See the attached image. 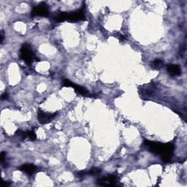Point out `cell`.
<instances>
[{"mask_svg": "<svg viewBox=\"0 0 187 187\" xmlns=\"http://www.w3.org/2000/svg\"><path fill=\"white\" fill-rule=\"evenodd\" d=\"M144 145L151 153L161 156L164 162H168L172 158L174 151V146L172 143H162L145 140Z\"/></svg>", "mask_w": 187, "mask_h": 187, "instance_id": "6da1fadb", "label": "cell"}, {"mask_svg": "<svg viewBox=\"0 0 187 187\" xmlns=\"http://www.w3.org/2000/svg\"><path fill=\"white\" fill-rule=\"evenodd\" d=\"M20 57L23 59L26 64H30L34 60V55L31 51L30 45L27 43L23 44L20 50Z\"/></svg>", "mask_w": 187, "mask_h": 187, "instance_id": "7a4b0ae2", "label": "cell"}, {"mask_svg": "<svg viewBox=\"0 0 187 187\" xmlns=\"http://www.w3.org/2000/svg\"><path fill=\"white\" fill-rule=\"evenodd\" d=\"M119 180L118 175H109L108 176H105L99 178L97 180V183L100 186H118V180Z\"/></svg>", "mask_w": 187, "mask_h": 187, "instance_id": "3957f363", "label": "cell"}, {"mask_svg": "<svg viewBox=\"0 0 187 187\" xmlns=\"http://www.w3.org/2000/svg\"><path fill=\"white\" fill-rule=\"evenodd\" d=\"M31 15L32 17L35 16H48L49 15V9L45 3L42 2L34 7L31 10Z\"/></svg>", "mask_w": 187, "mask_h": 187, "instance_id": "277c9868", "label": "cell"}, {"mask_svg": "<svg viewBox=\"0 0 187 187\" xmlns=\"http://www.w3.org/2000/svg\"><path fill=\"white\" fill-rule=\"evenodd\" d=\"M62 83H63V86H67V87L73 88V89H75V90L76 91L78 94H81V95L85 96V97H94V95L89 94V92H87V91H86L84 88H83L82 86H79V85H78V84H75V83H73L72 81H69V80L64 79V81H62Z\"/></svg>", "mask_w": 187, "mask_h": 187, "instance_id": "5b68a950", "label": "cell"}, {"mask_svg": "<svg viewBox=\"0 0 187 187\" xmlns=\"http://www.w3.org/2000/svg\"><path fill=\"white\" fill-rule=\"evenodd\" d=\"M56 114H57L56 113L50 114V113H45L41 110H39L37 112V119L40 124H48L49 122H51L56 117Z\"/></svg>", "mask_w": 187, "mask_h": 187, "instance_id": "8992f818", "label": "cell"}, {"mask_svg": "<svg viewBox=\"0 0 187 187\" xmlns=\"http://www.w3.org/2000/svg\"><path fill=\"white\" fill-rule=\"evenodd\" d=\"M84 18L85 15L83 10V9H80V10H78L75 11V12H73L70 14H69L67 21L70 22H76L81 21V20H84Z\"/></svg>", "mask_w": 187, "mask_h": 187, "instance_id": "52a82bcc", "label": "cell"}, {"mask_svg": "<svg viewBox=\"0 0 187 187\" xmlns=\"http://www.w3.org/2000/svg\"><path fill=\"white\" fill-rule=\"evenodd\" d=\"M18 169L22 172H24L27 175H33L37 171V167L32 164H25L20 167Z\"/></svg>", "mask_w": 187, "mask_h": 187, "instance_id": "ba28073f", "label": "cell"}, {"mask_svg": "<svg viewBox=\"0 0 187 187\" xmlns=\"http://www.w3.org/2000/svg\"><path fill=\"white\" fill-rule=\"evenodd\" d=\"M167 70L168 73L172 76H175V75H179L180 74V68L178 65L176 64H168L167 67Z\"/></svg>", "mask_w": 187, "mask_h": 187, "instance_id": "9c48e42d", "label": "cell"}, {"mask_svg": "<svg viewBox=\"0 0 187 187\" xmlns=\"http://www.w3.org/2000/svg\"><path fill=\"white\" fill-rule=\"evenodd\" d=\"M68 15L69 14L67 13V12H61V13L55 15L53 19H54V21L56 22H63L64 21H67Z\"/></svg>", "mask_w": 187, "mask_h": 187, "instance_id": "30bf717a", "label": "cell"}, {"mask_svg": "<svg viewBox=\"0 0 187 187\" xmlns=\"http://www.w3.org/2000/svg\"><path fill=\"white\" fill-rule=\"evenodd\" d=\"M151 67L154 69H160L163 67V62L161 59H156L151 63Z\"/></svg>", "mask_w": 187, "mask_h": 187, "instance_id": "8fae6325", "label": "cell"}, {"mask_svg": "<svg viewBox=\"0 0 187 187\" xmlns=\"http://www.w3.org/2000/svg\"><path fill=\"white\" fill-rule=\"evenodd\" d=\"M102 170L101 169L98 167H93L89 171H87L88 175H98L101 173Z\"/></svg>", "mask_w": 187, "mask_h": 187, "instance_id": "7c38bea8", "label": "cell"}, {"mask_svg": "<svg viewBox=\"0 0 187 187\" xmlns=\"http://www.w3.org/2000/svg\"><path fill=\"white\" fill-rule=\"evenodd\" d=\"M27 136H28V138H29V139L31 140H35L36 139H37V136H36V134L35 132H34V131H29L27 132Z\"/></svg>", "mask_w": 187, "mask_h": 187, "instance_id": "4fadbf2b", "label": "cell"}, {"mask_svg": "<svg viewBox=\"0 0 187 187\" xmlns=\"http://www.w3.org/2000/svg\"><path fill=\"white\" fill-rule=\"evenodd\" d=\"M87 171H85V170H83V171H80V172H78V174H77V176L79 177V178H83L84 177L85 175H87Z\"/></svg>", "mask_w": 187, "mask_h": 187, "instance_id": "5bb4252c", "label": "cell"}, {"mask_svg": "<svg viewBox=\"0 0 187 187\" xmlns=\"http://www.w3.org/2000/svg\"><path fill=\"white\" fill-rule=\"evenodd\" d=\"M11 185V182L10 181H2L1 183V186L2 187H7Z\"/></svg>", "mask_w": 187, "mask_h": 187, "instance_id": "9a60e30c", "label": "cell"}, {"mask_svg": "<svg viewBox=\"0 0 187 187\" xmlns=\"http://www.w3.org/2000/svg\"><path fill=\"white\" fill-rule=\"evenodd\" d=\"M6 157V154L4 152H1V162L3 163L4 162V160Z\"/></svg>", "mask_w": 187, "mask_h": 187, "instance_id": "2e32d148", "label": "cell"}, {"mask_svg": "<svg viewBox=\"0 0 187 187\" xmlns=\"http://www.w3.org/2000/svg\"><path fill=\"white\" fill-rule=\"evenodd\" d=\"M117 37H118V38L121 40V41H123V40H124V39H125L124 37V35H122V34H119V33L117 34Z\"/></svg>", "mask_w": 187, "mask_h": 187, "instance_id": "e0dca14e", "label": "cell"}, {"mask_svg": "<svg viewBox=\"0 0 187 187\" xmlns=\"http://www.w3.org/2000/svg\"><path fill=\"white\" fill-rule=\"evenodd\" d=\"M7 97H8V95H7V93H4L1 95V100H5L6 99H7Z\"/></svg>", "mask_w": 187, "mask_h": 187, "instance_id": "ac0fdd59", "label": "cell"}, {"mask_svg": "<svg viewBox=\"0 0 187 187\" xmlns=\"http://www.w3.org/2000/svg\"><path fill=\"white\" fill-rule=\"evenodd\" d=\"M1 43H2L3 42V40H4V34H3V32L2 31H1Z\"/></svg>", "mask_w": 187, "mask_h": 187, "instance_id": "d6986e66", "label": "cell"}]
</instances>
